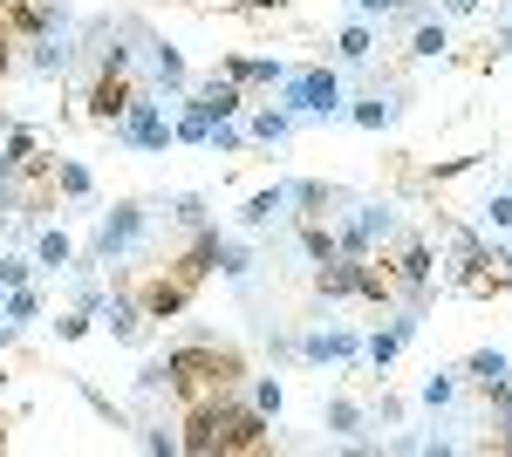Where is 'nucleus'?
I'll return each instance as SVG.
<instances>
[{
	"mask_svg": "<svg viewBox=\"0 0 512 457\" xmlns=\"http://www.w3.org/2000/svg\"><path fill=\"white\" fill-rule=\"evenodd\" d=\"M253 410H260L267 423L287 410V389H280V376H253Z\"/></svg>",
	"mask_w": 512,
	"mask_h": 457,
	"instance_id": "c756f323",
	"label": "nucleus"
},
{
	"mask_svg": "<svg viewBox=\"0 0 512 457\" xmlns=\"http://www.w3.org/2000/svg\"><path fill=\"white\" fill-rule=\"evenodd\" d=\"M335 55H342L349 69H362V62L376 55V28H369V21H355V14H349V28L335 35Z\"/></svg>",
	"mask_w": 512,
	"mask_h": 457,
	"instance_id": "5701e85b",
	"label": "nucleus"
},
{
	"mask_svg": "<svg viewBox=\"0 0 512 457\" xmlns=\"http://www.w3.org/2000/svg\"><path fill=\"white\" fill-rule=\"evenodd\" d=\"M287 212H294V205H287V185H267V191H253V198H246L239 226H246V232H267V226H287Z\"/></svg>",
	"mask_w": 512,
	"mask_h": 457,
	"instance_id": "4468645a",
	"label": "nucleus"
},
{
	"mask_svg": "<svg viewBox=\"0 0 512 457\" xmlns=\"http://www.w3.org/2000/svg\"><path fill=\"white\" fill-rule=\"evenodd\" d=\"M458 376L472 382V389H499V382H512V355L506 348H478V355H465Z\"/></svg>",
	"mask_w": 512,
	"mask_h": 457,
	"instance_id": "f3484780",
	"label": "nucleus"
},
{
	"mask_svg": "<svg viewBox=\"0 0 512 457\" xmlns=\"http://www.w3.org/2000/svg\"><path fill=\"white\" fill-rule=\"evenodd\" d=\"M451 48V35H444V14H424V21H410V55L417 62H437Z\"/></svg>",
	"mask_w": 512,
	"mask_h": 457,
	"instance_id": "412c9836",
	"label": "nucleus"
},
{
	"mask_svg": "<svg viewBox=\"0 0 512 457\" xmlns=\"http://www.w3.org/2000/svg\"><path fill=\"white\" fill-rule=\"evenodd\" d=\"M137 55H144V69H151V82H158L164 103L192 89V69H185V48H178V41H164V35H151V28H144V48H137Z\"/></svg>",
	"mask_w": 512,
	"mask_h": 457,
	"instance_id": "39448f33",
	"label": "nucleus"
},
{
	"mask_svg": "<svg viewBox=\"0 0 512 457\" xmlns=\"http://www.w3.org/2000/svg\"><path fill=\"white\" fill-rule=\"evenodd\" d=\"M89 321H96V314L69 307V314H55V335H62V342H82V335H89Z\"/></svg>",
	"mask_w": 512,
	"mask_h": 457,
	"instance_id": "72a5a7b5",
	"label": "nucleus"
},
{
	"mask_svg": "<svg viewBox=\"0 0 512 457\" xmlns=\"http://www.w3.org/2000/svg\"><path fill=\"white\" fill-rule=\"evenodd\" d=\"M403 7H417V0H349L355 21H390V14H403Z\"/></svg>",
	"mask_w": 512,
	"mask_h": 457,
	"instance_id": "2f4dec72",
	"label": "nucleus"
},
{
	"mask_svg": "<svg viewBox=\"0 0 512 457\" xmlns=\"http://www.w3.org/2000/svg\"><path fill=\"white\" fill-rule=\"evenodd\" d=\"M287 205H294V219H321V226H335V219L355 205V191L321 185V178H287Z\"/></svg>",
	"mask_w": 512,
	"mask_h": 457,
	"instance_id": "20e7f679",
	"label": "nucleus"
},
{
	"mask_svg": "<svg viewBox=\"0 0 512 457\" xmlns=\"http://www.w3.org/2000/svg\"><path fill=\"white\" fill-rule=\"evenodd\" d=\"M246 7H287V0H246Z\"/></svg>",
	"mask_w": 512,
	"mask_h": 457,
	"instance_id": "e433bc0d",
	"label": "nucleus"
},
{
	"mask_svg": "<svg viewBox=\"0 0 512 457\" xmlns=\"http://www.w3.org/2000/svg\"><path fill=\"white\" fill-rule=\"evenodd\" d=\"M478 219H485V232H492V239H506V232H512V185L492 191V198L478 205Z\"/></svg>",
	"mask_w": 512,
	"mask_h": 457,
	"instance_id": "a878e982",
	"label": "nucleus"
},
{
	"mask_svg": "<svg viewBox=\"0 0 512 457\" xmlns=\"http://www.w3.org/2000/svg\"><path fill=\"white\" fill-rule=\"evenodd\" d=\"M253 137H246V123L239 116H226V123H212V137H205V151H219V157H233V151H246Z\"/></svg>",
	"mask_w": 512,
	"mask_h": 457,
	"instance_id": "bb28decb",
	"label": "nucleus"
},
{
	"mask_svg": "<svg viewBox=\"0 0 512 457\" xmlns=\"http://www.w3.org/2000/svg\"><path fill=\"white\" fill-rule=\"evenodd\" d=\"M396 355H403V335H396V328H383V335L362 342V362H369V369H390Z\"/></svg>",
	"mask_w": 512,
	"mask_h": 457,
	"instance_id": "c85d7f7f",
	"label": "nucleus"
},
{
	"mask_svg": "<svg viewBox=\"0 0 512 457\" xmlns=\"http://www.w3.org/2000/svg\"><path fill=\"white\" fill-rule=\"evenodd\" d=\"M349 219H355V232L369 239V253H383L396 232H403V212H396V198H355Z\"/></svg>",
	"mask_w": 512,
	"mask_h": 457,
	"instance_id": "1a4fd4ad",
	"label": "nucleus"
},
{
	"mask_svg": "<svg viewBox=\"0 0 512 457\" xmlns=\"http://www.w3.org/2000/svg\"><path fill=\"white\" fill-rule=\"evenodd\" d=\"M110 137H117L123 151H171V144H178V137H171V103H164L158 89H137V96H130V110L117 116V123H110Z\"/></svg>",
	"mask_w": 512,
	"mask_h": 457,
	"instance_id": "7ed1b4c3",
	"label": "nucleus"
},
{
	"mask_svg": "<svg viewBox=\"0 0 512 457\" xmlns=\"http://www.w3.org/2000/svg\"><path fill=\"white\" fill-rule=\"evenodd\" d=\"M185 301H192V280H178V273H158V280H144V287H137L144 321H171Z\"/></svg>",
	"mask_w": 512,
	"mask_h": 457,
	"instance_id": "9b49d317",
	"label": "nucleus"
},
{
	"mask_svg": "<svg viewBox=\"0 0 512 457\" xmlns=\"http://www.w3.org/2000/svg\"><path fill=\"white\" fill-rule=\"evenodd\" d=\"M294 355L315 362V369H328V362H362V335L355 328H315V335L294 342Z\"/></svg>",
	"mask_w": 512,
	"mask_h": 457,
	"instance_id": "6e6552de",
	"label": "nucleus"
},
{
	"mask_svg": "<svg viewBox=\"0 0 512 457\" xmlns=\"http://www.w3.org/2000/svg\"><path fill=\"white\" fill-rule=\"evenodd\" d=\"M171 226L178 232H198V226H212V205H205V191H171Z\"/></svg>",
	"mask_w": 512,
	"mask_h": 457,
	"instance_id": "b1692460",
	"label": "nucleus"
},
{
	"mask_svg": "<svg viewBox=\"0 0 512 457\" xmlns=\"http://www.w3.org/2000/svg\"><path fill=\"white\" fill-rule=\"evenodd\" d=\"M137 89H144V82L89 69V82H82V110H89V123H117V116L130 110V96H137Z\"/></svg>",
	"mask_w": 512,
	"mask_h": 457,
	"instance_id": "0eeeda50",
	"label": "nucleus"
},
{
	"mask_svg": "<svg viewBox=\"0 0 512 457\" xmlns=\"http://www.w3.org/2000/svg\"><path fill=\"white\" fill-rule=\"evenodd\" d=\"M280 110L294 123H335V116H349V89H342V76L328 62H308V69H287Z\"/></svg>",
	"mask_w": 512,
	"mask_h": 457,
	"instance_id": "f257e3e1",
	"label": "nucleus"
},
{
	"mask_svg": "<svg viewBox=\"0 0 512 457\" xmlns=\"http://www.w3.org/2000/svg\"><path fill=\"white\" fill-rule=\"evenodd\" d=\"M212 273H219V280H233V287H246V280L260 273V260H253V246H246V239H219V260H212Z\"/></svg>",
	"mask_w": 512,
	"mask_h": 457,
	"instance_id": "aec40b11",
	"label": "nucleus"
},
{
	"mask_svg": "<svg viewBox=\"0 0 512 457\" xmlns=\"http://www.w3.org/2000/svg\"><path fill=\"white\" fill-rule=\"evenodd\" d=\"M96 321H110V335H117L123 348H144V335H151V321H144L137 294H123V287H110V301H103V314H96Z\"/></svg>",
	"mask_w": 512,
	"mask_h": 457,
	"instance_id": "9d476101",
	"label": "nucleus"
},
{
	"mask_svg": "<svg viewBox=\"0 0 512 457\" xmlns=\"http://www.w3.org/2000/svg\"><path fill=\"white\" fill-rule=\"evenodd\" d=\"M137 444H144V451H185V437H171V430H164V423H137Z\"/></svg>",
	"mask_w": 512,
	"mask_h": 457,
	"instance_id": "473e14b6",
	"label": "nucleus"
},
{
	"mask_svg": "<svg viewBox=\"0 0 512 457\" xmlns=\"http://www.w3.org/2000/svg\"><path fill=\"white\" fill-rule=\"evenodd\" d=\"M458 396H465V376H458V369H431L424 389H417V403L437 410V417H444V410H458Z\"/></svg>",
	"mask_w": 512,
	"mask_h": 457,
	"instance_id": "a211bd4d",
	"label": "nucleus"
},
{
	"mask_svg": "<svg viewBox=\"0 0 512 457\" xmlns=\"http://www.w3.org/2000/svg\"><path fill=\"white\" fill-rule=\"evenodd\" d=\"M396 116H403V89H369V96H355V103H349L355 130H390Z\"/></svg>",
	"mask_w": 512,
	"mask_h": 457,
	"instance_id": "ddd939ff",
	"label": "nucleus"
},
{
	"mask_svg": "<svg viewBox=\"0 0 512 457\" xmlns=\"http://www.w3.org/2000/svg\"><path fill=\"white\" fill-rule=\"evenodd\" d=\"M301 253L328 267V260H342V246H335V226H321V219H301Z\"/></svg>",
	"mask_w": 512,
	"mask_h": 457,
	"instance_id": "393cba45",
	"label": "nucleus"
},
{
	"mask_svg": "<svg viewBox=\"0 0 512 457\" xmlns=\"http://www.w3.org/2000/svg\"><path fill=\"white\" fill-rule=\"evenodd\" d=\"M219 76H233L239 89H280V82H287V62H280V55H226Z\"/></svg>",
	"mask_w": 512,
	"mask_h": 457,
	"instance_id": "f8f14e48",
	"label": "nucleus"
},
{
	"mask_svg": "<svg viewBox=\"0 0 512 457\" xmlns=\"http://www.w3.org/2000/svg\"><path fill=\"white\" fill-rule=\"evenodd\" d=\"M321 430H328V437H342V444H355V437L369 430V410L349 403V396H328V403H321Z\"/></svg>",
	"mask_w": 512,
	"mask_h": 457,
	"instance_id": "dca6fc26",
	"label": "nucleus"
},
{
	"mask_svg": "<svg viewBox=\"0 0 512 457\" xmlns=\"http://www.w3.org/2000/svg\"><path fill=\"white\" fill-rule=\"evenodd\" d=\"M28 280H35V253H0V294L28 287Z\"/></svg>",
	"mask_w": 512,
	"mask_h": 457,
	"instance_id": "7c9ffc66",
	"label": "nucleus"
},
{
	"mask_svg": "<svg viewBox=\"0 0 512 457\" xmlns=\"http://www.w3.org/2000/svg\"><path fill=\"white\" fill-rule=\"evenodd\" d=\"M185 110L205 116V123H226V116H246V89L233 76H205L185 89Z\"/></svg>",
	"mask_w": 512,
	"mask_h": 457,
	"instance_id": "423d86ee",
	"label": "nucleus"
},
{
	"mask_svg": "<svg viewBox=\"0 0 512 457\" xmlns=\"http://www.w3.org/2000/svg\"><path fill=\"white\" fill-rule=\"evenodd\" d=\"M485 0H437V14H478Z\"/></svg>",
	"mask_w": 512,
	"mask_h": 457,
	"instance_id": "f704fd0d",
	"label": "nucleus"
},
{
	"mask_svg": "<svg viewBox=\"0 0 512 457\" xmlns=\"http://www.w3.org/2000/svg\"><path fill=\"white\" fill-rule=\"evenodd\" d=\"M89 253L103 260V267H123V260H144L151 253V205H137V198H117L110 212H103V226L89 239Z\"/></svg>",
	"mask_w": 512,
	"mask_h": 457,
	"instance_id": "f03ea898",
	"label": "nucleus"
},
{
	"mask_svg": "<svg viewBox=\"0 0 512 457\" xmlns=\"http://www.w3.org/2000/svg\"><path fill=\"white\" fill-rule=\"evenodd\" d=\"M55 191H62V198H76V205H89V198H96L89 164H82V157H55Z\"/></svg>",
	"mask_w": 512,
	"mask_h": 457,
	"instance_id": "4be33fe9",
	"label": "nucleus"
},
{
	"mask_svg": "<svg viewBox=\"0 0 512 457\" xmlns=\"http://www.w3.org/2000/svg\"><path fill=\"white\" fill-rule=\"evenodd\" d=\"M0 307H7V321L28 328V321L41 314V287H35V280H28V287H7V301H0Z\"/></svg>",
	"mask_w": 512,
	"mask_h": 457,
	"instance_id": "cd10ccee",
	"label": "nucleus"
},
{
	"mask_svg": "<svg viewBox=\"0 0 512 457\" xmlns=\"http://www.w3.org/2000/svg\"><path fill=\"white\" fill-rule=\"evenodd\" d=\"M7 342H21V321H7V307H0V348Z\"/></svg>",
	"mask_w": 512,
	"mask_h": 457,
	"instance_id": "c9c22d12",
	"label": "nucleus"
},
{
	"mask_svg": "<svg viewBox=\"0 0 512 457\" xmlns=\"http://www.w3.org/2000/svg\"><path fill=\"white\" fill-rule=\"evenodd\" d=\"M69 260H76V239L62 226H41L35 232V267L41 273H69Z\"/></svg>",
	"mask_w": 512,
	"mask_h": 457,
	"instance_id": "6ab92c4d",
	"label": "nucleus"
},
{
	"mask_svg": "<svg viewBox=\"0 0 512 457\" xmlns=\"http://www.w3.org/2000/svg\"><path fill=\"white\" fill-rule=\"evenodd\" d=\"M239 123H246V137H253V144H267V151H274V144H287V137L301 130V123L280 110V103H267V110H246Z\"/></svg>",
	"mask_w": 512,
	"mask_h": 457,
	"instance_id": "2eb2a0df",
	"label": "nucleus"
}]
</instances>
